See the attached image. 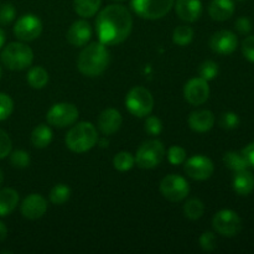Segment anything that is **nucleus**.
I'll return each instance as SVG.
<instances>
[{
	"label": "nucleus",
	"instance_id": "47",
	"mask_svg": "<svg viewBox=\"0 0 254 254\" xmlns=\"http://www.w3.org/2000/svg\"><path fill=\"white\" fill-rule=\"evenodd\" d=\"M237 1H247V0H237Z\"/></svg>",
	"mask_w": 254,
	"mask_h": 254
},
{
	"label": "nucleus",
	"instance_id": "23",
	"mask_svg": "<svg viewBox=\"0 0 254 254\" xmlns=\"http://www.w3.org/2000/svg\"><path fill=\"white\" fill-rule=\"evenodd\" d=\"M52 141V130L50 127L45 124H40L32 130L31 133V143L35 148L44 149L51 144Z\"/></svg>",
	"mask_w": 254,
	"mask_h": 254
},
{
	"label": "nucleus",
	"instance_id": "43",
	"mask_svg": "<svg viewBox=\"0 0 254 254\" xmlns=\"http://www.w3.org/2000/svg\"><path fill=\"white\" fill-rule=\"evenodd\" d=\"M7 237V228L4 223L0 221V242L5 241V238Z\"/></svg>",
	"mask_w": 254,
	"mask_h": 254
},
{
	"label": "nucleus",
	"instance_id": "10",
	"mask_svg": "<svg viewBox=\"0 0 254 254\" xmlns=\"http://www.w3.org/2000/svg\"><path fill=\"white\" fill-rule=\"evenodd\" d=\"M212 226L218 235L235 237L242 230V220L235 211L221 210L213 216Z\"/></svg>",
	"mask_w": 254,
	"mask_h": 254
},
{
	"label": "nucleus",
	"instance_id": "16",
	"mask_svg": "<svg viewBox=\"0 0 254 254\" xmlns=\"http://www.w3.org/2000/svg\"><path fill=\"white\" fill-rule=\"evenodd\" d=\"M174 6L178 16L186 22L197 21L202 14L201 0H176Z\"/></svg>",
	"mask_w": 254,
	"mask_h": 254
},
{
	"label": "nucleus",
	"instance_id": "49",
	"mask_svg": "<svg viewBox=\"0 0 254 254\" xmlns=\"http://www.w3.org/2000/svg\"><path fill=\"white\" fill-rule=\"evenodd\" d=\"M116 1H122V0H116Z\"/></svg>",
	"mask_w": 254,
	"mask_h": 254
},
{
	"label": "nucleus",
	"instance_id": "5",
	"mask_svg": "<svg viewBox=\"0 0 254 254\" xmlns=\"http://www.w3.org/2000/svg\"><path fill=\"white\" fill-rule=\"evenodd\" d=\"M126 106L129 113L138 118H144L153 112L154 98L144 87H134L127 94Z\"/></svg>",
	"mask_w": 254,
	"mask_h": 254
},
{
	"label": "nucleus",
	"instance_id": "18",
	"mask_svg": "<svg viewBox=\"0 0 254 254\" xmlns=\"http://www.w3.org/2000/svg\"><path fill=\"white\" fill-rule=\"evenodd\" d=\"M123 118L121 113L114 108H107L99 114L98 129L104 135H112L121 129Z\"/></svg>",
	"mask_w": 254,
	"mask_h": 254
},
{
	"label": "nucleus",
	"instance_id": "42",
	"mask_svg": "<svg viewBox=\"0 0 254 254\" xmlns=\"http://www.w3.org/2000/svg\"><path fill=\"white\" fill-rule=\"evenodd\" d=\"M242 154L245 155L246 160H247L248 166L254 168V141L253 143L248 144V145L243 149Z\"/></svg>",
	"mask_w": 254,
	"mask_h": 254
},
{
	"label": "nucleus",
	"instance_id": "44",
	"mask_svg": "<svg viewBox=\"0 0 254 254\" xmlns=\"http://www.w3.org/2000/svg\"><path fill=\"white\" fill-rule=\"evenodd\" d=\"M5 39H6V37H5V32L2 31V29H0V49L4 46Z\"/></svg>",
	"mask_w": 254,
	"mask_h": 254
},
{
	"label": "nucleus",
	"instance_id": "41",
	"mask_svg": "<svg viewBox=\"0 0 254 254\" xmlns=\"http://www.w3.org/2000/svg\"><path fill=\"white\" fill-rule=\"evenodd\" d=\"M235 26H236V30L238 31V34L241 35H248L251 31H252V21L246 16L238 17Z\"/></svg>",
	"mask_w": 254,
	"mask_h": 254
},
{
	"label": "nucleus",
	"instance_id": "28",
	"mask_svg": "<svg viewBox=\"0 0 254 254\" xmlns=\"http://www.w3.org/2000/svg\"><path fill=\"white\" fill-rule=\"evenodd\" d=\"M71 197V189L64 184H59L52 188L50 192V201L54 205H64Z\"/></svg>",
	"mask_w": 254,
	"mask_h": 254
},
{
	"label": "nucleus",
	"instance_id": "24",
	"mask_svg": "<svg viewBox=\"0 0 254 254\" xmlns=\"http://www.w3.org/2000/svg\"><path fill=\"white\" fill-rule=\"evenodd\" d=\"M102 0H74L73 9L81 17H92L97 14Z\"/></svg>",
	"mask_w": 254,
	"mask_h": 254
},
{
	"label": "nucleus",
	"instance_id": "22",
	"mask_svg": "<svg viewBox=\"0 0 254 254\" xmlns=\"http://www.w3.org/2000/svg\"><path fill=\"white\" fill-rule=\"evenodd\" d=\"M19 203V193L14 189H2L0 190V217L9 216L16 208Z\"/></svg>",
	"mask_w": 254,
	"mask_h": 254
},
{
	"label": "nucleus",
	"instance_id": "32",
	"mask_svg": "<svg viewBox=\"0 0 254 254\" xmlns=\"http://www.w3.org/2000/svg\"><path fill=\"white\" fill-rule=\"evenodd\" d=\"M30 155L25 150H15L10 153V163L16 169H26L30 165Z\"/></svg>",
	"mask_w": 254,
	"mask_h": 254
},
{
	"label": "nucleus",
	"instance_id": "29",
	"mask_svg": "<svg viewBox=\"0 0 254 254\" xmlns=\"http://www.w3.org/2000/svg\"><path fill=\"white\" fill-rule=\"evenodd\" d=\"M193 39V30L190 26L181 25L178 26L173 32V42L178 46H186Z\"/></svg>",
	"mask_w": 254,
	"mask_h": 254
},
{
	"label": "nucleus",
	"instance_id": "35",
	"mask_svg": "<svg viewBox=\"0 0 254 254\" xmlns=\"http://www.w3.org/2000/svg\"><path fill=\"white\" fill-rule=\"evenodd\" d=\"M14 111V102L7 94L0 93V122L11 116Z\"/></svg>",
	"mask_w": 254,
	"mask_h": 254
},
{
	"label": "nucleus",
	"instance_id": "4",
	"mask_svg": "<svg viewBox=\"0 0 254 254\" xmlns=\"http://www.w3.org/2000/svg\"><path fill=\"white\" fill-rule=\"evenodd\" d=\"M0 59L6 68L11 71H22L31 66L34 52L22 42H11L4 47Z\"/></svg>",
	"mask_w": 254,
	"mask_h": 254
},
{
	"label": "nucleus",
	"instance_id": "40",
	"mask_svg": "<svg viewBox=\"0 0 254 254\" xmlns=\"http://www.w3.org/2000/svg\"><path fill=\"white\" fill-rule=\"evenodd\" d=\"M242 54L250 62H254V35L247 36L242 42Z\"/></svg>",
	"mask_w": 254,
	"mask_h": 254
},
{
	"label": "nucleus",
	"instance_id": "17",
	"mask_svg": "<svg viewBox=\"0 0 254 254\" xmlns=\"http://www.w3.org/2000/svg\"><path fill=\"white\" fill-rule=\"evenodd\" d=\"M91 25H89L86 20H77V21H74L73 24L69 26L66 35L67 41H68L72 46L76 47L84 46V45L91 40Z\"/></svg>",
	"mask_w": 254,
	"mask_h": 254
},
{
	"label": "nucleus",
	"instance_id": "1",
	"mask_svg": "<svg viewBox=\"0 0 254 254\" xmlns=\"http://www.w3.org/2000/svg\"><path fill=\"white\" fill-rule=\"evenodd\" d=\"M133 29V17L126 6L112 4L99 11L96 31L103 45H118L126 41Z\"/></svg>",
	"mask_w": 254,
	"mask_h": 254
},
{
	"label": "nucleus",
	"instance_id": "38",
	"mask_svg": "<svg viewBox=\"0 0 254 254\" xmlns=\"http://www.w3.org/2000/svg\"><path fill=\"white\" fill-rule=\"evenodd\" d=\"M200 246L205 252H212L217 247V238L213 232H203L200 237Z\"/></svg>",
	"mask_w": 254,
	"mask_h": 254
},
{
	"label": "nucleus",
	"instance_id": "3",
	"mask_svg": "<svg viewBox=\"0 0 254 254\" xmlns=\"http://www.w3.org/2000/svg\"><path fill=\"white\" fill-rule=\"evenodd\" d=\"M98 143V133L96 127L89 122H81L68 130L66 135V145L77 154L91 150Z\"/></svg>",
	"mask_w": 254,
	"mask_h": 254
},
{
	"label": "nucleus",
	"instance_id": "45",
	"mask_svg": "<svg viewBox=\"0 0 254 254\" xmlns=\"http://www.w3.org/2000/svg\"><path fill=\"white\" fill-rule=\"evenodd\" d=\"M101 146L102 148H106V146H108V140H106V139L101 140Z\"/></svg>",
	"mask_w": 254,
	"mask_h": 254
},
{
	"label": "nucleus",
	"instance_id": "33",
	"mask_svg": "<svg viewBox=\"0 0 254 254\" xmlns=\"http://www.w3.org/2000/svg\"><path fill=\"white\" fill-rule=\"evenodd\" d=\"M218 123H220L221 128L226 129V130H232V129H236L240 126L241 119L233 112H226V113H223L220 117V122Z\"/></svg>",
	"mask_w": 254,
	"mask_h": 254
},
{
	"label": "nucleus",
	"instance_id": "30",
	"mask_svg": "<svg viewBox=\"0 0 254 254\" xmlns=\"http://www.w3.org/2000/svg\"><path fill=\"white\" fill-rule=\"evenodd\" d=\"M135 164V156L131 155L128 151H121L117 154L113 159V165L114 169L118 171H129Z\"/></svg>",
	"mask_w": 254,
	"mask_h": 254
},
{
	"label": "nucleus",
	"instance_id": "19",
	"mask_svg": "<svg viewBox=\"0 0 254 254\" xmlns=\"http://www.w3.org/2000/svg\"><path fill=\"white\" fill-rule=\"evenodd\" d=\"M189 126L193 131L206 133L215 126V114L207 109L195 111L189 117Z\"/></svg>",
	"mask_w": 254,
	"mask_h": 254
},
{
	"label": "nucleus",
	"instance_id": "37",
	"mask_svg": "<svg viewBox=\"0 0 254 254\" xmlns=\"http://www.w3.org/2000/svg\"><path fill=\"white\" fill-rule=\"evenodd\" d=\"M145 131L149 135H159L163 131V123L155 116H149L145 121Z\"/></svg>",
	"mask_w": 254,
	"mask_h": 254
},
{
	"label": "nucleus",
	"instance_id": "2",
	"mask_svg": "<svg viewBox=\"0 0 254 254\" xmlns=\"http://www.w3.org/2000/svg\"><path fill=\"white\" fill-rule=\"evenodd\" d=\"M109 64V51L102 42H93L84 47L77 60L79 72L87 77L101 76Z\"/></svg>",
	"mask_w": 254,
	"mask_h": 254
},
{
	"label": "nucleus",
	"instance_id": "46",
	"mask_svg": "<svg viewBox=\"0 0 254 254\" xmlns=\"http://www.w3.org/2000/svg\"><path fill=\"white\" fill-rule=\"evenodd\" d=\"M2 181H4V174H2L1 169H0V186H1Z\"/></svg>",
	"mask_w": 254,
	"mask_h": 254
},
{
	"label": "nucleus",
	"instance_id": "14",
	"mask_svg": "<svg viewBox=\"0 0 254 254\" xmlns=\"http://www.w3.org/2000/svg\"><path fill=\"white\" fill-rule=\"evenodd\" d=\"M238 46V39L236 34L230 30H220L215 32L210 39V47L218 55H231Z\"/></svg>",
	"mask_w": 254,
	"mask_h": 254
},
{
	"label": "nucleus",
	"instance_id": "13",
	"mask_svg": "<svg viewBox=\"0 0 254 254\" xmlns=\"http://www.w3.org/2000/svg\"><path fill=\"white\" fill-rule=\"evenodd\" d=\"M184 97L191 106H201L210 97V87L206 79L191 78L184 87Z\"/></svg>",
	"mask_w": 254,
	"mask_h": 254
},
{
	"label": "nucleus",
	"instance_id": "48",
	"mask_svg": "<svg viewBox=\"0 0 254 254\" xmlns=\"http://www.w3.org/2000/svg\"><path fill=\"white\" fill-rule=\"evenodd\" d=\"M0 77H1V67H0Z\"/></svg>",
	"mask_w": 254,
	"mask_h": 254
},
{
	"label": "nucleus",
	"instance_id": "27",
	"mask_svg": "<svg viewBox=\"0 0 254 254\" xmlns=\"http://www.w3.org/2000/svg\"><path fill=\"white\" fill-rule=\"evenodd\" d=\"M205 212V205L198 198H190L184 205V215L191 221H196L202 217Z\"/></svg>",
	"mask_w": 254,
	"mask_h": 254
},
{
	"label": "nucleus",
	"instance_id": "36",
	"mask_svg": "<svg viewBox=\"0 0 254 254\" xmlns=\"http://www.w3.org/2000/svg\"><path fill=\"white\" fill-rule=\"evenodd\" d=\"M15 16H16V10H15L14 5L9 4V2L0 5V25L11 24Z\"/></svg>",
	"mask_w": 254,
	"mask_h": 254
},
{
	"label": "nucleus",
	"instance_id": "25",
	"mask_svg": "<svg viewBox=\"0 0 254 254\" xmlns=\"http://www.w3.org/2000/svg\"><path fill=\"white\" fill-rule=\"evenodd\" d=\"M27 83L35 89H41L49 83V73L41 66H35L27 72Z\"/></svg>",
	"mask_w": 254,
	"mask_h": 254
},
{
	"label": "nucleus",
	"instance_id": "11",
	"mask_svg": "<svg viewBox=\"0 0 254 254\" xmlns=\"http://www.w3.org/2000/svg\"><path fill=\"white\" fill-rule=\"evenodd\" d=\"M42 32V22L36 15H22L14 25V35L21 41H32Z\"/></svg>",
	"mask_w": 254,
	"mask_h": 254
},
{
	"label": "nucleus",
	"instance_id": "31",
	"mask_svg": "<svg viewBox=\"0 0 254 254\" xmlns=\"http://www.w3.org/2000/svg\"><path fill=\"white\" fill-rule=\"evenodd\" d=\"M198 74H200L201 78L206 79L207 82L212 81L218 74V64L211 60L202 62L200 68H198Z\"/></svg>",
	"mask_w": 254,
	"mask_h": 254
},
{
	"label": "nucleus",
	"instance_id": "21",
	"mask_svg": "<svg viewBox=\"0 0 254 254\" xmlns=\"http://www.w3.org/2000/svg\"><path fill=\"white\" fill-rule=\"evenodd\" d=\"M233 190L240 196H248L254 190V176L248 169L237 171L233 176Z\"/></svg>",
	"mask_w": 254,
	"mask_h": 254
},
{
	"label": "nucleus",
	"instance_id": "12",
	"mask_svg": "<svg viewBox=\"0 0 254 254\" xmlns=\"http://www.w3.org/2000/svg\"><path fill=\"white\" fill-rule=\"evenodd\" d=\"M184 164H185L184 170L188 174V176L197 181L207 180L212 176L213 171H215L212 160L203 155L192 156V158L185 160Z\"/></svg>",
	"mask_w": 254,
	"mask_h": 254
},
{
	"label": "nucleus",
	"instance_id": "7",
	"mask_svg": "<svg viewBox=\"0 0 254 254\" xmlns=\"http://www.w3.org/2000/svg\"><path fill=\"white\" fill-rule=\"evenodd\" d=\"M174 2L175 0H131V7L143 19L158 20L173 9Z\"/></svg>",
	"mask_w": 254,
	"mask_h": 254
},
{
	"label": "nucleus",
	"instance_id": "34",
	"mask_svg": "<svg viewBox=\"0 0 254 254\" xmlns=\"http://www.w3.org/2000/svg\"><path fill=\"white\" fill-rule=\"evenodd\" d=\"M186 155L188 154H186V150L183 146L173 145L168 150V159L173 165H181V164L185 163Z\"/></svg>",
	"mask_w": 254,
	"mask_h": 254
},
{
	"label": "nucleus",
	"instance_id": "15",
	"mask_svg": "<svg viewBox=\"0 0 254 254\" xmlns=\"http://www.w3.org/2000/svg\"><path fill=\"white\" fill-rule=\"evenodd\" d=\"M47 201L39 193H31L21 203V215L27 220H39L46 213Z\"/></svg>",
	"mask_w": 254,
	"mask_h": 254
},
{
	"label": "nucleus",
	"instance_id": "9",
	"mask_svg": "<svg viewBox=\"0 0 254 254\" xmlns=\"http://www.w3.org/2000/svg\"><path fill=\"white\" fill-rule=\"evenodd\" d=\"M160 192L166 200L171 202H180L188 197L190 192V186L183 176L170 174L161 180Z\"/></svg>",
	"mask_w": 254,
	"mask_h": 254
},
{
	"label": "nucleus",
	"instance_id": "6",
	"mask_svg": "<svg viewBox=\"0 0 254 254\" xmlns=\"http://www.w3.org/2000/svg\"><path fill=\"white\" fill-rule=\"evenodd\" d=\"M165 158V148L160 140H146L136 150L135 163L141 169H154Z\"/></svg>",
	"mask_w": 254,
	"mask_h": 254
},
{
	"label": "nucleus",
	"instance_id": "26",
	"mask_svg": "<svg viewBox=\"0 0 254 254\" xmlns=\"http://www.w3.org/2000/svg\"><path fill=\"white\" fill-rule=\"evenodd\" d=\"M223 163L230 170L235 171V173L248 169V163L242 151L241 153L240 151H227L223 155Z\"/></svg>",
	"mask_w": 254,
	"mask_h": 254
},
{
	"label": "nucleus",
	"instance_id": "39",
	"mask_svg": "<svg viewBox=\"0 0 254 254\" xmlns=\"http://www.w3.org/2000/svg\"><path fill=\"white\" fill-rule=\"evenodd\" d=\"M11 149L12 143L9 134L0 129V159H5L6 156H9L11 153Z\"/></svg>",
	"mask_w": 254,
	"mask_h": 254
},
{
	"label": "nucleus",
	"instance_id": "8",
	"mask_svg": "<svg viewBox=\"0 0 254 254\" xmlns=\"http://www.w3.org/2000/svg\"><path fill=\"white\" fill-rule=\"evenodd\" d=\"M79 117V112L77 107L72 103H57L50 108L47 112L46 119L50 126L57 128H67L73 126Z\"/></svg>",
	"mask_w": 254,
	"mask_h": 254
},
{
	"label": "nucleus",
	"instance_id": "20",
	"mask_svg": "<svg viewBox=\"0 0 254 254\" xmlns=\"http://www.w3.org/2000/svg\"><path fill=\"white\" fill-rule=\"evenodd\" d=\"M235 12L233 0H212L208 5V15L216 21H226Z\"/></svg>",
	"mask_w": 254,
	"mask_h": 254
}]
</instances>
